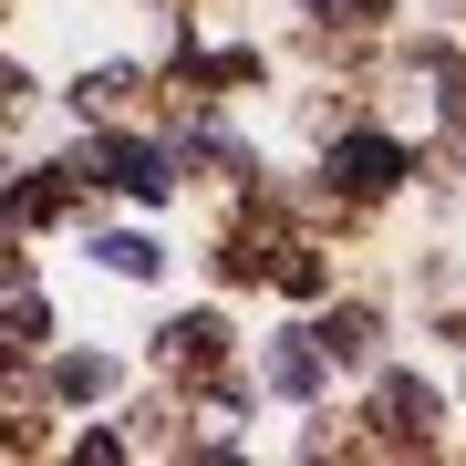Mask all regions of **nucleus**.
I'll use <instances>...</instances> for the list:
<instances>
[{"label": "nucleus", "instance_id": "7", "mask_svg": "<svg viewBox=\"0 0 466 466\" xmlns=\"http://www.w3.org/2000/svg\"><path fill=\"white\" fill-rule=\"evenodd\" d=\"M11 104H21V73H0V125H11Z\"/></svg>", "mask_w": 466, "mask_h": 466}, {"label": "nucleus", "instance_id": "5", "mask_svg": "<svg viewBox=\"0 0 466 466\" xmlns=\"http://www.w3.org/2000/svg\"><path fill=\"white\" fill-rule=\"evenodd\" d=\"M104 269H125V280H146V269H156V249H146V238H104Z\"/></svg>", "mask_w": 466, "mask_h": 466}, {"label": "nucleus", "instance_id": "4", "mask_svg": "<svg viewBox=\"0 0 466 466\" xmlns=\"http://www.w3.org/2000/svg\"><path fill=\"white\" fill-rule=\"evenodd\" d=\"M425 415H435V404L415 394V383H394V394H383V425H394V435H425Z\"/></svg>", "mask_w": 466, "mask_h": 466}, {"label": "nucleus", "instance_id": "1", "mask_svg": "<svg viewBox=\"0 0 466 466\" xmlns=\"http://www.w3.org/2000/svg\"><path fill=\"white\" fill-rule=\"evenodd\" d=\"M332 167H342V187H352V198H383V187L404 177V156L383 146V135H352V146L332 156Z\"/></svg>", "mask_w": 466, "mask_h": 466}, {"label": "nucleus", "instance_id": "3", "mask_svg": "<svg viewBox=\"0 0 466 466\" xmlns=\"http://www.w3.org/2000/svg\"><path fill=\"white\" fill-rule=\"evenodd\" d=\"M269 383H280V394H311V383H321V352L311 342H280V352H269Z\"/></svg>", "mask_w": 466, "mask_h": 466}, {"label": "nucleus", "instance_id": "6", "mask_svg": "<svg viewBox=\"0 0 466 466\" xmlns=\"http://www.w3.org/2000/svg\"><path fill=\"white\" fill-rule=\"evenodd\" d=\"M321 21H383V0H311Z\"/></svg>", "mask_w": 466, "mask_h": 466}, {"label": "nucleus", "instance_id": "2", "mask_svg": "<svg viewBox=\"0 0 466 466\" xmlns=\"http://www.w3.org/2000/svg\"><path fill=\"white\" fill-rule=\"evenodd\" d=\"M104 167H115V187H135V198H167V187H177V167H167L156 146H135V135L104 146Z\"/></svg>", "mask_w": 466, "mask_h": 466}]
</instances>
